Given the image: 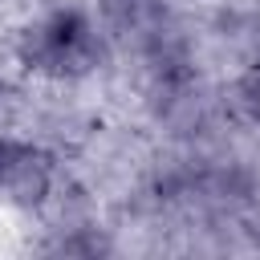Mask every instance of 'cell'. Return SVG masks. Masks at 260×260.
<instances>
[{
    "label": "cell",
    "instance_id": "6da1fadb",
    "mask_svg": "<svg viewBox=\"0 0 260 260\" xmlns=\"http://www.w3.org/2000/svg\"><path fill=\"white\" fill-rule=\"evenodd\" d=\"M20 57L28 61V69L57 73V77L85 73L98 61V41H93L89 20L73 8H65V12H53L49 20H41L37 28H28Z\"/></svg>",
    "mask_w": 260,
    "mask_h": 260
},
{
    "label": "cell",
    "instance_id": "7a4b0ae2",
    "mask_svg": "<svg viewBox=\"0 0 260 260\" xmlns=\"http://www.w3.org/2000/svg\"><path fill=\"white\" fill-rule=\"evenodd\" d=\"M49 195H53L49 158L37 146L0 134V199H8L16 207H37Z\"/></svg>",
    "mask_w": 260,
    "mask_h": 260
}]
</instances>
